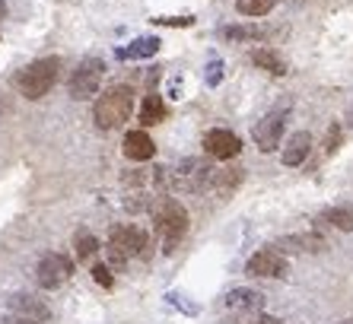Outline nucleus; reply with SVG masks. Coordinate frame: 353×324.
<instances>
[{
	"label": "nucleus",
	"mask_w": 353,
	"mask_h": 324,
	"mask_svg": "<svg viewBox=\"0 0 353 324\" xmlns=\"http://www.w3.org/2000/svg\"><path fill=\"white\" fill-rule=\"evenodd\" d=\"M74 252H77V261H90L96 258L99 252V239L92 232H86V229H80V232L74 235Z\"/></svg>",
	"instance_id": "6ab92c4d"
},
{
	"label": "nucleus",
	"mask_w": 353,
	"mask_h": 324,
	"mask_svg": "<svg viewBox=\"0 0 353 324\" xmlns=\"http://www.w3.org/2000/svg\"><path fill=\"white\" fill-rule=\"evenodd\" d=\"M280 254H290V252H321L325 248V239L319 232H305V235H283L277 242Z\"/></svg>",
	"instance_id": "4468645a"
},
{
	"label": "nucleus",
	"mask_w": 353,
	"mask_h": 324,
	"mask_svg": "<svg viewBox=\"0 0 353 324\" xmlns=\"http://www.w3.org/2000/svg\"><path fill=\"white\" fill-rule=\"evenodd\" d=\"M153 23H159V26H191L194 19L191 17H179V19L175 17H159V19H153Z\"/></svg>",
	"instance_id": "cd10ccee"
},
{
	"label": "nucleus",
	"mask_w": 353,
	"mask_h": 324,
	"mask_svg": "<svg viewBox=\"0 0 353 324\" xmlns=\"http://www.w3.org/2000/svg\"><path fill=\"white\" fill-rule=\"evenodd\" d=\"M248 276H283L287 274V258L277 252V248H261L248 258L245 264Z\"/></svg>",
	"instance_id": "1a4fd4ad"
},
{
	"label": "nucleus",
	"mask_w": 353,
	"mask_h": 324,
	"mask_svg": "<svg viewBox=\"0 0 353 324\" xmlns=\"http://www.w3.org/2000/svg\"><path fill=\"white\" fill-rule=\"evenodd\" d=\"M337 146H341V124H331L325 134V153H337Z\"/></svg>",
	"instance_id": "b1692460"
},
{
	"label": "nucleus",
	"mask_w": 353,
	"mask_h": 324,
	"mask_svg": "<svg viewBox=\"0 0 353 324\" xmlns=\"http://www.w3.org/2000/svg\"><path fill=\"white\" fill-rule=\"evenodd\" d=\"M92 280H96L99 286H105V290L115 283V276H112V270H108L105 264H96V267H92Z\"/></svg>",
	"instance_id": "393cba45"
},
{
	"label": "nucleus",
	"mask_w": 353,
	"mask_h": 324,
	"mask_svg": "<svg viewBox=\"0 0 353 324\" xmlns=\"http://www.w3.org/2000/svg\"><path fill=\"white\" fill-rule=\"evenodd\" d=\"M220 80H223V64H220V61H214V64L207 67V83H210V86H216Z\"/></svg>",
	"instance_id": "bb28decb"
},
{
	"label": "nucleus",
	"mask_w": 353,
	"mask_h": 324,
	"mask_svg": "<svg viewBox=\"0 0 353 324\" xmlns=\"http://www.w3.org/2000/svg\"><path fill=\"white\" fill-rule=\"evenodd\" d=\"M0 324H39V321H32V318H23V315H7Z\"/></svg>",
	"instance_id": "c85d7f7f"
},
{
	"label": "nucleus",
	"mask_w": 353,
	"mask_h": 324,
	"mask_svg": "<svg viewBox=\"0 0 353 324\" xmlns=\"http://www.w3.org/2000/svg\"><path fill=\"white\" fill-rule=\"evenodd\" d=\"M325 223H331V226L341 229V232H353V207H347V203L331 207V210L325 213Z\"/></svg>",
	"instance_id": "aec40b11"
},
{
	"label": "nucleus",
	"mask_w": 353,
	"mask_h": 324,
	"mask_svg": "<svg viewBox=\"0 0 353 324\" xmlns=\"http://www.w3.org/2000/svg\"><path fill=\"white\" fill-rule=\"evenodd\" d=\"M61 73V57H41L35 64H29L23 73L17 77V86L26 99H41L45 92H51V86L58 83Z\"/></svg>",
	"instance_id": "20e7f679"
},
{
	"label": "nucleus",
	"mask_w": 353,
	"mask_h": 324,
	"mask_svg": "<svg viewBox=\"0 0 353 324\" xmlns=\"http://www.w3.org/2000/svg\"><path fill=\"white\" fill-rule=\"evenodd\" d=\"M70 274H74L70 258H64V254H45V258L39 261V267H35V283H39L41 290H58Z\"/></svg>",
	"instance_id": "6e6552de"
},
{
	"label": "nucleus",
	"mask_w": 353,
	"mask_h": 324,
	"mask_svg": "<svg viewBox=\"0 0 353 324\" xmlns=\"http://www.w3.org/2000/svg\"><path fill=\"white\" fill-rule=\"evenodd\" d=\"M309 150H312V137L305 130H296L287 140V146H283V165H303Z\"/></svg>",
	"instance_id": "2eb2a0df"
},
{
	"label": "nucleus",
	"mask_w": 353,
	"mask_h": 324,
	"mask_svg": "<svg viewBox=\"0 0 353 324\" xmlns=\"http://www.w3.org/2000/svg\"><path fill=\"white\" fill-rule=\"evenodd\" d=\"M347 124H350V128H353V105L347 108Z\"/></svg>",
	"instance_id": "c756f323"
},
{
	"label": "nucleus",
	"mask_w": 353,
	"mask_h": 324,
	"mask_svg": "<svg viewBox=\"0 0 353 324\" xmlns=\"http://www.w3.org/2000/svg\"><path fill=\"white\" fill-rule=\"evenodd\" d=\"M147 248L150 239L137 226H115L112 235H108V261H112V267H128V261L137 258V254L147 258Z\"/></svg>",
	"instance_id": "7ed1b4c3"
},
{
	"label": "nucleus",
	"mask_w": 353,
	"mask_h": 324,
	"mask_svg": "<svg viewBox=\"0 0 353 324\" xmlns=\"http://www.w3.org/2000/svg\"><path fill=\"white\" fill-rule=\"evenodd\" d=\"M7 17V3H3V0H0V19Z\"/></svg>",
	"instance_id": "7c9ffc66"
},
{
	"label": "nucleus",
	"mask_w": 353,
	"mask_h": 324,
	"mask_svg": "<svg viewBox=\"0 0 353 324\" xmlns=\"http://www.w3.org/2000/svg\"><path fill=\"white\" fill-rule=\"evenodd\" d=\"M226 308H230L236 318H248L258 315L264 308V296L258 290H248V286H239V290H230L226 296Z\"/></svg>",
	"instance_id": "9b49d317"
},
{
	"label": "nucleus",
	"mask_w": 353,
	"mask_h": 324,
	"mask_svg": "<svg viewBox=\"0 0 353 324\" xmlns=\"http://www.w3.org/2000/svg\"><path fill=\"white\" fill-rule=\"evenodd\" d=\"M264 29L258 26H230V29H223V39L230 41H245V39H261Z\"/></svg>",
	"instance_id": "5701e85b"
},
{
	"label": "nucleus",
	"mask_w": 353,
	"mask_h": 324,
	"mask_svg": "<svg viewBox=\"0 0 353 324\" xmlns=\"http://www.w3.org/2000/svg\"><path fill=\"white\" fill-rule=\"evenodd\" d=\"M252 64L255 67H261V70H268V73H287V64H283V57L280 54H274L271 48H258V51H252Z\"/></svg>",
	"instance_id": "a211bd4d"
},
{
	"label": "nucleus",
	"mask_w": 353,
	"mask_h": 324,
	"mask_svg": "<svg viewBox=\"0 0 353 324\" xmlns=\"http://www.w3.org/2000/svg\"><path fill=\"white\" fill-rule=\"evenodd\" d=\"M277 0H236V10L242 17H268Z\"/></svg>",
	"instance_id": "4be33fe9"
},
{
	"label": "nucleus",
	"mask_w": 353,
	"mask_h": 324,
	"mask_svg": "<svg viewBox=\"0 0 353 324\" xmlns=\"http://www.w3.org/2000/svg\"><path fill=\"white\" fill-rule=\"evenodd\" d=\"M341 324H353V321H341Z\"/></svg>",
	"instance_id": "2f4dec72"
},
{
	"label": "nucleus",
	"mask_w": 353,
	"mask_h": 324,
	"mask_svg": "<svg viewBox=\"0 0 353 324\" xmlns=\"http://www.w3.org/2000/svg\"><path fill=\"white\" fill-rule=\"evenodd\" d=\"M153 229H157L159 242H163V252L172 254L179 248V242L185 239V232H188V210L172 197H163L157 203V210H153Z\"/></svg>",
	"instance_id": "f257e3e1"
},
{
	"label": "nucleus",
	"mask_w": 353,
	"mask_h": 324,
	"mask_svg": "<svg viewBox=\"0 0 353 324\" xmlns=\"http://www.w3.org/2000/svg\"><path fill=\"white\" fill-rule=\"evenodd\" d=\"M159 121H165V102L159 96H147L143 105H140V124L150 128V124H159Z\"/></svg>",
	"instance_id": "f3484780"
},
{
	"label": "nucleus",
	"mask_w": 353,
	"mask_h": 324,
	"mask_svg": "<svg viewBox=\"0 0 353 324\" xmlns=\"http://www.w3.org/2000/svg\"><path fill=\"white\" fill-rule=\"evenodd\" d=\"M287 114H290L287 105H283V108H274V112H268L261 121L255 124L252 137H255V143H258V150H261V153H274V150L280 146L283 128H287Z\"/></svg>",
	"instance_id": "0eeeda50"
},
{
	"label": "nucleus",
	"mask_w": 353,
	"mask_h": 324,
	"mask_svg": "<svg viewBox=\"0 0 353 324\" xmlns=\"http://www.w3.org/2000/svg\"><path fill=\"white\" fill-rule=\"evenodd\" d=\"M131 112H134V90L131 86H112V90L96 102L92 118H96V124L102 130H115L131 118Z\"/></svg>",
	"instance_id": "f03ea898"
},
{
	"label": "nucleus",
	"mask_w": 353,
	"mask_h": 324,
	"mask_svg": "<svg viewBox=\"0 0 353 324\" xmlns=\"http://www.w3.org/2000/svg\"><path fill=\"white\" fill-rule=\"evenodd\" d=\"M102 73H105L102 57H86V61L74 70V77H70V99L83 102V99L96 96L99 86H102Z\"/></svg>",
	"instance_id": "423d86ee"
},
{
	"label": "nucleus",
	"mask_w": 353,
	"mask_h": 324,
	"mask_svg": "<svg viewBox=\"0 0 353 324\" xmlns=\"http://www.w3.org/2000/svg\"><path fill=\"white\" fill-rule=\"evenodd\" d=\"M239 185H242V169H214L210 191H216L220 197H230Z\"/></svg>",
	"instance_id": "dca6fc26"
},
{
	"label": "nucleus",
	"mask_w": 353,
	"mask_h": 324,
	"mask_svg": "<svg viewBox=\"0 0 353 324\" xmlns=\"http://www.w3.org/2000/svg\"><path fill=\"white\" fill-rule=\"evenodd\" d=\"M157 153V146H153V137H150L147 130H128V137H124V156L134 162H147L153 159Z\"/></svg>",
	"instance_id": "ddd939ff"
},
{
	"label": "nucleus",
	"mask_w": 353,
	"mask_h": 324,
	"mask_svg": "<svg viewBox=\"0 0 353 324\" xmlns=\"http://www.w3.org/2000/svg\"><path fill=\"white\" fill-rule=\"evenodd\" d=\"M210 179H214V165L207 159H194V156L181 159L172 172H165V185L175 191H191V194L210 188Z\"/></svg>",
	"instance_id": "39448f33"
},
{
	"label": "nucleus",
	"mask_w": 353,
	"mask_h": 324,
	"mask_svg": "<svg viewBox=\"0 0 353 324\" xmlns=\"http://www.w3.org/2000/svg\"><path fill=\"white\" fill-rule=\"evenodd\" d=\"M239 324H280L274 315H264V312H258V315H248V318H239Z\"/></svg>",
	"instance_id": "a878e982"
},
{
	"label": "nucleus",
	"mask_w": 353,
	"mask_h": 324,
	"mask_svg": "<svg viewBox=\"0 0 353 324\" xmlns=\"http://www.w3.org/2000/svg\"><path fill=\"white\" fill-rule=\"evenodd\" d=\"M204 153L214 156V159H232V156L242 153V140L232 134V130H207L204 134Z\"/></svg>",
	"instance_id": "9d476101"
},
{
	"label": "nucleus",
	"mask_w": 353,
	"mask_h": 324,
	"mask_svg": "<svg viewBox=\"0 0 353 324\" xmlns=\"http://www.w3.org/2000/svg\"><path fill=\"white\" fill-rule=\"evenodd\" d=\"M159 51V39H137L134 41V45H128V48L124 51H118V54L121 57H153Z\"/></svg>",
	"instance_id": "412c9836"
},
{
	"label": "nucleus",
	"mask_w": 353,
	"mask_h": 324,
	"mask_svg": "<svg viewBox=\"0 0 353 324\" xmlns=\"http://www.w3.org/2000/svg\"><path fill=\"white\" fill-rule=\"evenodd\" d=\"M7 305H10V312L13 315H23V318H32V321H48L51 318V308L45 305V302H39L35 296H29V292H13L7 299Z\"/></svg>",
	"instance_id": "f8f14e48"
}]
</instances>
